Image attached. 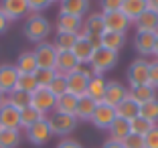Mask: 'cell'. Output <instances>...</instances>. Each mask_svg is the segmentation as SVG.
I'll use <instances>...</instances> for the list:
<instances>
[{
	"label": "cell",
	"mask_w": 158,
	"mask_h": 148,
	"mask_svg": "<svg viewBox=\"0 0 158 148\" xmlns=\"http://www.w3.org/2000/svg\"><path fill=\"white\" fill-rule=\"evenodd\" d=\"M116 118H118L116 116V108H112V106H107L106 102H102V104L95 106V112H93V116H91L89 122L99 130H107Z\"/></svg>",
	"instance_id": "7c38bea8"
},
{
	"label": "cell",
	"mask_w": 158,
	"mask_h": 148,
	"mask_svg": "<svg viewBox=\"0 0 158 148\" xmlns=\"http://www.w3.org/2000/svg\"><path fill=\"white\" fill-rule=\"evenodd\" d=\"M55 148H83V146H81L77 140H73V138H69V136H67V138H61V142L57 144Z\"/></svg>",
	"instance_id": "f6af8a7d"
},
{
	"label": "cell",
	"mask_w": 158,
	"mask_h": 148,
	"mask_svg": "<svg viewBox=\"0 0 158 148\" xmlns=\"http://www.w3.org/2000/svg\"><path fill=\"white\" fill-rule=\"evenodd\" d=\"M122 144H124V148H146L144 136H138V134H130Z\"/></svg>",
	"instance_id": "b9f144b4"
},
{
	"label": "cell",
	"mask_w": 158,
	"mask_h": 148,
	"mask_svg": "<svg viewBox=\"0 0 158 148\" xmlns=\"http://www.w3.org/2000/svg\"><path fill=\"white\" fill-rule=\"evenodd\" d=\"M154 43H156V35L152 32H136L134 37V49L140 57H148L154 51Z\"/></svg>",
	"instance_id": "ffe728a7"
},
{
	"label": "cell",
	"mask_w": 158,
	"mask_h": 148,
	"mask_svg": "<svg viewBox=\"0 0 158 148\" xmlns=\"http://www.w3.org/2000/svg\"><path fill=\"white\" fill-rule=\"evenodd\" d=\"M148 63L144 57H138L130 63L128 71H126V77H128V85L130 87H138V85L148 83Z\"/></svg>",
	"instance_id": "52a82bcc"
},
{
	"label": "cell",
	"mask_w": 158,
	"mask_h": 148,
	"mask_svg": "<svg viewBox=\"0 0 158 148\" xmlns=\"http://www.w3.org/2000/svg\"><path fill=\"white\" fill-rule=\"evenodd\" d=\"M118 59H120V53L110 51V49H106V47L98 45L91 61H89V71H91L93 75H103L106 71H110V69L116 67Z\"/></svg>",
	"instance_id": "7a4b0ae2"
},
{
	"label": "cell",
	"mask_w": 158,
	"mask_h": 148,
	"mask_svg": "<svg viewBox=\"0 0 158 148\" xmlns=\"http://www.w3.org/2000/svg\"><path fill=\"white\" fill-rule=\"evenodd\" d=\"M128 97V87L122 85L120 81H107V89H106V97H103V102L107 106L116 108L118 104H122Z\"/></svg>",
	"instance_id": "ac0fdd59"
},
{
	"label": "cell",
	"mask_w": 158,
	"mask_h": 148,
	"mask_svg": "<svg viewBox=\"0 0 158 148\" xmlns=\"http://www.w3.org/2000/svg\"><path fill=\"white\" fill-rule=\"evenodd\" d=\"M102 148H124V144H122V142H116V140H110V138H107L106 142L102 144Z\"/></svg>",
	"instance_id": "7dc6e473"
},
{
	"label": "cell",
	"mask_w": 158,
	"mask_h": 148,
	"mask_svg": "<svg viewBox=\"0 0 158 148\" xmlns=\"http://www.w3.org/2000/svg\"><path fill=\"white\" fill-rule=\"evenodd\" d=\"M144 144L146 148H158V124L144 136Z\"/></svg>",
	"instance_id": "ee69618b"
},
{
	"label": "cell",
	"mask_w": 158,
	"mask_h": 148,
	"mask_svg": "<svg viewBox=\"0 0 158 148\" xmlns=\"http://www.w3.org/2000/svg\"><path fill=\"white\" fill-rule=\"evenodd\" d=\"M4 99H6V95H4L2 91H0V106H2V102H4Z\"/></svg>",
	"instance_id": "f907efd6"
},
{
	"label": "cell",
	"mask_w": 158,
	"mask_h": 148,
	"mask_svg": "<svg viewBox=\"0 0 158 148\" xmlns=\"http://www.w3.org/2000/svg\"><path fill=\"white\" fill-rule=\"evenodd\" d=\"M148 83L158 89V59H152L148 63Z\"/></svg>",
	"instance_id": "60d3db41"
},
{
	"label": "cell",
	"mask_w": 158,
	"mask_h": 148,
	"mask_svg": "<svg viewBox=\"0 0 158 148\" xmlns=\"http://www.w3.org/2000/svg\"><path fill=\"white\" fill-rule=\"evenodd\" d=\"M103 24H106V31L110 32H124L130 28V20L122 10H116V12H103Z\"/></svg>",
	"instance_id": "5bb4252c"
},
{
	"label": "cell",
	"mask_w": 158,
	"mask_h": 148,
	"mask_svg": "<svg viewBox=\"0 0 158 148\" xmlns=\"http://www.w3.org/2000/svg\"><path fill=\"white\" fill-rule=\"evenodd\" d=\"M6 102L10 104V106H14L16 110H24V108L31 106V93L23 91V89L14 87L10 93H6Z\"/></svg>",
	"instance_id": "4dcf8cb0"
},
{
	"label": "cell",
	"mask_w": 158,
	"mask_h": 148,
	"mask_svg": "<svg viewBox=\"0 0 158 148\" xmlns=\"http://www.w3.org/2000/svg\"><path fill=\"white\" fill-rule=\"evenodd\" d=\"M31 106L35 108V110L41 114V116H49V114H53L55 112V106H57V97L53 95L51 91L47 87H39L37 91L31 95Z\"/></svg>",
	"instance_id": "5b68a950"
},
{
	"label": "cell",
	"mask_w": 158,
	"mask_h": 148,
	"mask_svg": "<svg viewBox=\"0 0 158 148\" xmlns=\"http://www.w3.org/2000/svg\"><path fill=\"white\" fill-rule=\"evenodd\" d=\"M57 32H69V35H79L83 28V19L81 16H73V14H61L57 16L55 24Z\"/></svg>",
	"instance_id": "2e32d148"
},
{
	"label": "cell",
	"mask_w": 158,
	"mask_h": 148,
	"mask_svg": "<svg viewBox=\"0 0 158 148\" xmlns=\"http://www.w3.org/2000/svg\"><path fill=\"white\" fill-rule=\"evenodd\" d=\"M16 87L33 95V93L39 89L37 79H35V73H19V81H16Z\"/></svg>",
	"instance_id": "e575fe53"
},
{
	"label": "cell",
	"mask_w": 158,
	"mask_h": 148,
	"mask_svg": "<svg viewBox=\"0 0 158 148\" xmlns=\"http://www.w3.org/2000/svg\"><path fill=\"white\" fill-rule=\"evenodd\" d=\"M79 35H69V32H57L55 41H53V45H55L57 53H63V51H73L75 43H77Z\"/></svg>",
	"instance_id": "1f68e13d"
},
{
	"label": "cell",
	"mask_w": 158,
	"mask_h": 148,
	"mask_svg": "<svg viewBox=\"0 0 158 148\" xmlns=\"http://www.w3.org/2000/svg\"><path fill=\"white\" fill-rule=\"evenodd\" d=\"M0 128L2 130H20V110L10 106L6 99L0 106Z\"/></svg>",
	"instance_id": "4fadbf2b"
},
{
	"label": "cell",
	"mask_w": 158,
	"mask_h": 148,
	"mask_svg": "<svg viewBox=\"0 0 158 148\" xmlns=\"http://www.w3.org/2000/svg\"><path fill=\"white\" fill-rule=\"evenodd\" d=\"M0 10L4 12V16L12 23V20H20L31 14L28 10V0H0Z\"/></svg>",
	"instance_id": "30bf717a"
},
{
	"label": "cell",
	"mask_w": 158,
	"mask_h": 148,
	"mask_svg": "<svg viewBox=\"0 0 158 148\" xmlns=\"http://www.w3.org/2000/svg\"><path fill=\"white\" fill-rule=\"evenodd\" d=\"M91 71L85 67H79L77 71H73L71 75H67V91L73 93L75 97H83L87 95V87L91 81Z\"/></svg>",
	"instance_id": "277c9868"
},
{
	"label": "cell",
	"mask_w": 158,
	"mask_h": 148,
	"mask_svg": "<svg viewBox=\"0 0 158 148\" xmlns=\"http://www.w3.org/2000/svg\"><path fill=\"white\" fill-rule=\"evenodd\" d=\"M77 102H79V97H75L73 93H65V95L57 97L55 112L65 114V116H75V112H77Z\"/></svg>",
	"instance_id": "83f0119b"
},
{
	"label": "cell",
	"mask_w": 158,
	"mask_h": 148,
	"mask_svg": "<svg viewBox=\"0 0 158 148\" xmlns=\"http://www.w3.org/2000/svg\"><path fill=\"white\" fill-rule=\"evenodd\" d=\"M154 59H158V35H156V43H154V51H152Z\"/></svg>",
	"instance_id": "681fc988"
},
{
	"label": "cell",
	"mask_w": 158,
	"mask_h": 148,
	"mask_svg": "<svg viewBox=\"0 0 158 148\" xmlns=\"http://www.w3.org/2000/svg\"><path fill=\"white\" fill-rule=\"evenodd\" d=\"M106 89H107V79L103 75H91V81H89V87H87V97H91L95 104H102L103 97H106Z\"/></svg>",
	"instance_id": "44dd1931"
},
{
	"label": "cell",
	"mask_w": 158,
	"mask_h": 148,
	"mask_svg": "<svg viewBox=\"0 0 158 148\" xmlns=\"http://www.w3.org/2000/svg\"><path fill=\"white\" fill-rule=\"evenodd\" d=\"M89 10V0H61V14H73V16H81Z\"/></svg>",
	"instance_id": "4316f807"
},
{
	"label": "cell",
	"mask_w": 158,
	"mask_h": 148,
	"mask_svg": "<svg viewBox=\"0 0 158 148\" xmlns=\"http://www.w3.org/2000/svg\"><path fill=\"white\" fill-rule=\"evenodd\" d=\"M55 77H57L55 69H37V71H35V79H37L39 87H49Z\"/></svg>",
	"instance_id": "74e56055"
},
{
	"label": "cell",
	"mask_w": 158,
	"mask_h": 148,
	"mask_svg": "<svg viewBox=\"0 0 158 148\" xmlns=\"http://www.w3.org/2000/svg\"><path fill=\"white\" fill-rule=\"evenodd\" d=\"M16 81H19V69L16 65L12 63H2L0 65V91L10 93L14 87H16Z\"/></svg>",
	"instance_id": "9a60e30c"
},
{
	"label": "cell",
	"mask_w": 158,
	"mask_h": 148,
	"mask_svg": "<svg viewBox=\"0 0 158 148\" xmlns=\"http://www.w3.org/2000/svg\"><path fill=\"white\" fill-rule=\"evenodd\" d=\"M95 106L98 104L93 102L91 97L83 95V97H79V102H77V112H75V118L81 122H89L93 116V112H95Z\"/></svg>",
	"instance_id": "f1b7e54d"
},
{
	"label": "cell",
	"mask_w": 158,
	"mask_h": 148,
	"mask_svg": "<svg viewBox=\"0 0 158 148\" xmlns=\"http://www.w3.org/2000/svg\"><path fill=\"white\" fill-rule=\"evenodd\" d=\"M27 132V140L31 144H35V146H45L49 140H51V128H49V122H47V118H43V120H39L37 124H33L31 128L24 130Z\"/></svg>",
	"instance_id": "8fae6325"
},
{
	"label": "cell",
	"mask_w": 158,
	"mask_h": 148,
	"mask_svg": "<svg viewBox=\"0 0 158 148\" xmlns=\"http://www.w3.org/2000/svg\"><path fill=\"white\" fill-rule=\"evenodd\" d=\"M102 12H116V10H122V4L124 0H102Z\"/></svg>",
	"instance_id": "7bdbcfd3"
},
{
	"label": "cell",
	"mask_w": 158,
	"mask_h": 148,
	"mask_svg": "<svg viewBox=\"0 0 158 148\" xmlns=\"http://www.w3.org/2000/svg\"><path fill=\"white\" fill-rule=\"evenodd\" d=\"M8 24H10V20L4 16V12L0 10V35H4L6 31H8Z\"/></svg>",
	"instance_id": "bcb514c9"
},
{
	"label": "cell",
	"mask_w": 158,
	"mask_h": 148,
	"mask_svg": "<svg viewBox=\"0 0 158 148\" xmlns=\"http://www.w3.org/2000/svg\"><path fill=\"white\" fill-rule=\"evenodd\" d=\"M23 32L31 43H37L39 45V43L47 41V37L51 35V23L43 14H28L27 20H24Z\"/></svg>",
	"instance_id": "6da1fadb"
},
{
	"label": "cell",
	"mask_w": 158,
	"mask_h": 148,
	"mask_svg": "<svg viewBox=\"0 0 158 148\" xmlns=\"http://www.w3.org/2000/svg\"><path fill=\"white\" fill-rule=\"evenodd\" d=\"M35 59H37L39 69H55V63H57V49L51 41H43L35 47Z\"/></svg>",
	"instance_id": "8992f818"
},
{
	"label": "cell",
	"mask_w": 158,
	"mask_h": 148,
	"mask_svg": "<svg viewBox=\"0 0 158 148\" xmlns=\"http://www.w3.org/2000/svg\"><path fill=\"white\" fill-rule=\"evenodd\" d=\"M51 4H53L51 0H28V10H31V14H41Z\"/></svg>",
	"instance_id": "ab89813d"
},
{
	"label": "cell",
	"mask_w": 158,
	"mask_h": 148,
	"mask_svg": "<svg viewBox=\"0 0 158 148\" xmlns=\"http://www.w3.org/2000/svg\"><path fill=\"white\" fill-rule=\"evenodd\" d=\"M103 32H106V24H103V12H91L87 19L83 20V28H81V37H89L93 41H99Z\"/></svg>",
	"instance_id": "9c48e42d"
},
{
	"label": "cell",
	"mask_w": 158,
	"mask_h": 148,
	"mask_svg": "<svg viewBox=\"0 0 158 148\" xmlns=\"http://www.w3.org/2000/svg\"><path fill=\"white\" fill-rule=\"evenodd\" d=\"M146 2H148V8H152V10L158 12V0H146Z\"/></svg>",
	"instance_id": "c3c4849f"
},
{
	"label": "cell",
	"mask_w": 158,
	"mask_h": 148,
	"mask_svg": "<svg viewBox=\"0 0 158 148\" xmlns=\"http://www.w3.org/2000/svg\"><path fill=\"white\" fill-rule=\"evenodd\" d=\"M49 122V128H51L53 136H61V138H67V134H71L75 128H77V118L75 116H65V114H59V112H53L47 116Z\"/></svg>",
	"instance_id": "3957f363"
},
{
	"label": "cell",
	"mask_w": 158,
	"mask_h": 148,
	"mask_svg": "<svg viewBox=\"0 0 158 148\" xmlns=\"http://www.w3.org/2000/svg\"><path fill=\"white\" fill-rule=\"evenodd\" d=\"M20 144V130L0 128V148H16Z\"/></svg>",
	"instance_id": "d6a6232c"
},
{
	"label": "cell",
	"mask_w": 158,
	"mask_h": 148,
	"mask_svg": "<svg viewBox=\"0 0 158 148\" xmlns=\"http://www.w3.org/2000/svg\"><path fill=\"white\" fill-rule=\"evenodd\" d=\"M107 132H110V140H116V142H124V140L132 134L130 122L124 120V118H116V120L112 122V126L107 128Z\"/></svg>",
	"instance_id": "d4e9b609"
},
{
	"label": "cell",
	"mask_w": 158,
	"mask_h": 148,
	"mask_svg": "<svg viewBox=\"0 0 158 148\" xmlns=\"http://www.w3.org/2000/svg\"><path fill=\"white\" fill-rule=\"evenodd\" d=\"M116 116L118 118H124V120H128V122H132L134 118L140 116V106L130 97V93H128V97H126L124 102L116 106Z\"/></svg>",
	"instance_id": "484cf974"
},
{
	"label": "cell",
	"mask_w": 158,
	"mask_h": 148,
	"mask_svg": "<svg viewBox=\"0 0 158 148\" xmlns=\"http://www.w3.org/2000/svg\"><path fill=\"white\" fill-rule=\"evenodd\" d=\"M134 24H136V32H152V35H158V12L152 8H146V12Z\"/></svg>",
	"instance_id": "d6986e66"
},
{
	"label": "cell",
	"mask_w": 158,
	"mask_h": 148,
	"mask_svg": "<svg viewBox=\"0 0 158 148\" xmlns=\"http://www.w3.org/2000/svg\"><path fill=\"white\" fill-rule=\"evenodd\" d=\"M146 8H148V2L146 0H124V4H122V12L128 16V20L132 24L146 12Z\"/></svg>",
	"instance_id": "7402d4cb"
},
{
	"label": "cell",
	"mask_w": 158,
	"mask_h": 148,
	"mask_svg": "<svg viewBox=\"0 0 158 148\" xmlns=\"http://www.w3.org/2000/svg\"><path fill=\"white\" fill-rule=\"evenodd\" d=\"M99 45L106 47V49H110V51L120 53L122 49H124V45H126V35L124 32H110V31H106L102 37H99Z\"/></svg>",
	"instance_id": "cb8c5ba5"
},
{
	"label": "cell",
	"mask_w": 158,
	"mask_h": 148,
	"mask_svg": "<svg viewBox=\"0 0 158 148\" xmlns=\"http://www.w3.org/2000/svg\"><path fill=\"white\" fill-rule=\"evenodd\" d=\"M47 89H49L55 97H61V95H65V93H69V91H67V77L57 73V77L53 79V83L49 85Z\"/></svg>",
	"instance_id": "f35d334b"
},
{
	"label": "cell",
	"mask_w": 158,
	"mask_h": 148,
	"mask_svg": "<svg viewBox=\"0 0 158 148\" xmlns=\"http://www.w3.org/2000/svg\"><path fill=\"white\" fill-rule=\"evenodd\" d=\"M140 116L150 120V122H154V124H158V97L140 106Z\"/></svg>",
	"instance_id": "8d00e7d4"
},
{
	"label": "cell",
	"mask_w": 158,
	"mask_h": 148,
	"mask_svg": "<svg viewBox=\"0 0 158 148\" xmlns=\"http://www.w3.org/2000/svg\"><path fill=\"white\" fill-rule=\"evenodd\" d=\"M51 2H61V0H51Z\"/></svg>",
	"instance_id": "816d5d0a"
},
{
	"label": "cell",
	"mask_w": 158,
	"mask_h": 148,
	"mask_svg": "<svg viewBox=\"0 0 158 148\" xmlns=\"http://www.w3.org/2000/svg\"><path fill=\"white\" fill-rule=\"evenodd\" d=\"M98 45H99V41H93V39H89V37H81V35H79V39H77V43H75L71 53H73L75 59L79 61V65L83 67V65H89V61H91Z\"/></svg>",
	"instance_id": "ba28073f"
},
{
	"label": "cell",
	"mask_w": 158,
	"mask_h": 148,
	"mask_svg": "<svg viewBox=\"0 0 158 148\" xmlns=\"http://www.w3.org/2000/svg\"><path fill=\"white\" fill-rule=\"evenodd\" d=\"M128 93H130V97L134 99L136 104H138V106L156 99V87H152L150 83L138 85V87H128Z\"/></svg>",
	"instance_id": "603a6c76"
},
{
	"label": "cell",
	"mask_w": 158,
	"mask_h": 148,
	"mask_svg": "<svg viewBox=\"0 0 158 148\" xmlns=\"http://www.w3.org/2000/svg\"><path fill=\"white\" fill-rule=\"evenodd\" d=\"M16 69H19V73H35V71L39 69L37 65V59H35V53L33 51H23L19 55V59H16Z\"/></svg>",
	"instance_id": "f546056e"
},
{
	"label": "cell",
	"mask_w": 158,
	"mask_h": 148,
	"mask_svg": "<svg viewBox=\"0 0 158 148\" xmlns=\"http://www.w3.org/2000/svg\"><path fill=\"white\" fill-rule=\"evenodd\" d=\"M81 65H79V61L75 59V55L71 51H63L57 55V63H55V71L59 75H71L73 71H77Z\"/></svg>",
	"instance_id": "e0dca14e"
},
{
	"label": "cell",
	"mask_w": 158,
	"mask_h": 148,
	"mask_svg": "<svg viewBox=\"0 0 158 148\" xmlns=\"http://www.w3.org/2000/svg\"><path fill=\"white\" fill-rule=\"evenodd\" d=\"M45 116H41L37 110H35L33 106H28V108H24V110H20V128H31L33 124H37L39 120H43Z\"/></svg>",
	"instance_id": "836d02e7"
},
{
	"label": "cell",
	"mask_w": 158,
	"mask_h": 148,
	"mask_svg": "<svg viewBox=\"0 0 158 148\" xmlns=\"http://www.w3.org/2000/svg\"><path fill=\"white\" fill-rule=\"evenodd\" d=\"M154 122H150V120H146V118H142V116H138V118H134V120L130 122V130H132V134H138V136H146L150 132V130L154 128Z\"/></svg>",
	"instance_id": "d590c367"
}]
</instances>
